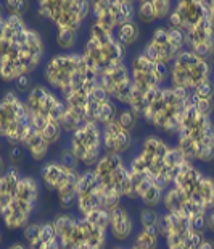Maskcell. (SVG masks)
<instances>
[{
    "instance_id": "cell-1",
    "label": "cell",
    "mask_w": 214,
    "mask_h": 249,
    "mask_svg": "<svg viewBox=\"0 0 214 249\" xmlns=\"http://www.w3.org/2000/svg\"><path fill=\"white\" fill-rule=\"evenodd\" d=\"M47 47L44 36L23 17L5 15L0 23V81L15 84L31 78L44 67Z\"/></svg>"
},
{
    "instance_id": "cell-2",
    "label": "cell",
    "mask_w": 214,
    "mask_h": 249,
    "mask_svg": "<svg viewBox=\"0 0 214 249\" xmlns=\"http://www.w3.org/2000/svg\"><path fill=\"white\" fill-rule=\"evenodd\" d=\"M185 162L176 144L169 142L160 134L152 133L140 141L137 152L131 157L127 165L131 170L145 173L163 191H166Z\"/></svg>"
},
{
    "instance_id": "cell-3",
    "label": "cell",
    "mask_w": 214,
    "mask_h": 249,
    "mask_svg": "<svg viewBox=\"0 0 214 249\" xmlns=\"http://www.w3.org/2000/svg\"><path fill=\"white\" fill-rule=\"evenodd\" d=\"M188 104L190 94L168 84L142 97L137 115L156 134L163 138H176Z\"/></svg>"
},
{
    "instance_id": "cell-4",
    "label": "cell",
    "mask_w": 214,
    "mask_h": 249,
    "mask_svg": "<svg viewBox=\"0 0 214 249\" xmlns=\"http://www.w3.org/2000/svg\"><path fill=\"white\" fill-rule=\"evenodd\" d=\"M174 144L188 162L197 165L214 162V115L198 110L190 102Z\"/></svg>"
},
{
    "instance_id": "cell-5",
    "label": "cell",
    "mask_w": 214,
    "mask_h": 249,
    "mask_svg": "<svg viewBox=\"0 0 214 249\" xmlns=\"http://www.w3.org/2000/svg\"><path fill=\"white\" fill-rule=\"evenodd\" d=\"M42 81L64 99L69 94L95 83L97 76L81 52H57L44 63Z\"/></svg>"
},
{
    "instance_id": "cell-6",
    "label": "cell",
    "mask_w": 214,
    "mask_h": 249,
    "mask_svg": "<svg viewBox=\"0 0 214 249\" xmlns=\"http://www.w3.org/2000/svg\"><path fill=\"white\" fill-rule=\"evenodd\" d=\"M61 249H108V227L97 225L86 217L60 212L52 218Z\"/></svg>"
},
{
    "instance_id": "cell-7",
    "label": "cell",
    "mask_w": 214,
    "mask_h": 249,
    "mask_svg": "<svg viewBox=\"0 0 214 249\" xmlns=\"http://www.w3.org/2000/svg\"><path fill=\"white\" fill-rule=\"evenodd\" d=\"M63 101L66 104L68 110L74 117H77L82 124L93 123L98 126H105L116 120L119 108H121L108 97V94L98 84V79L95 83L69 94Z\"/></svg>"
},
{
    "instance_id": "cell-8",
    "label": "cell",
    "mask_w": 214,
    "mask_h": 249,
    "mask_svg": "<svg viewBox=\"0 0 214 249\" xmlns=\"http://www.w3.org/2000/svg\"><path fill=\"white\" fill-rule=\"evenodd\" d=\"M95 76L107 70L126 63L127 51L116 41L114 33L91 21L87 28V36L84 39L81 51Z\"/></svg>"
},
{
    "instance_id": "cell-9",
    "label": "cell",
    "mask_w": 214,
    "mask_h": 249,
    "mask_svg": "<svg viewBox=\"0 0 214 249\" xmlns=\"http://www.w3.org/2000/svg\"><path fill=\"white\" fill-rule=\"evenodd\" d=\"M41 183L31 175H23L19 186L12 202L2 211L0 223L7 231H23L32 217L36 215L39 199H41Z\"/></svg>"
},
{
    "instance_id": "cell-10",
    "label": "cell",
    "mask_w": 214,
    "mask_h": 249,
    "mask_svg": "<svg viewBox=\"0 0 214 249\" xmlns=\"http://www.w3.org/2000/svg\"><path fill=\"white\" fill-rule=\"evenodd\" d=\"M79 177H81L79 167L63 160H47L42 163L39 172V183L48 193L57 196L63 212H69V209H73L76 202Z\"/></svg>"
},
{
    "instance_id": "cell-11",
    "label": "cell",
    "mask_w": 214,
    "mask_h": 249,
    "mask_svg": "<svg viewBox=\"0 0 214 249\" xmlns=\"http://www.w3.org/2000/svg\"><path fill=\"white\" fill-rule=\"evenodd\" d=\"M34 7L37 17L50 23L55 31H81L91 18V2L82 0H41Z\"/></svg>"
},
{
    "instance_id": "cell-12",
    "label": "cell",
    "mask_w": 214,
    "mask_h": 249,
    "mask_svg": "<svg viewBox=\"0 0 214 249\" xmlns=\"http://www.w3.org/2000/svg\"><path fill=\"white\" fill-rule=\"evenodd\" d=\"M158 231L166 249H198L208 236L205 223L169 212L160 213Z\"/></svg>"
},
{
    "instance_id": "cell-13",
    "label": "cell",
    "mask_w": 214,
    "mask_h": 249,
    "mask_svg": "<svg viewBox=\"0 0 214 249\" xmlns=\"http://www.w3.org/2000/svg\"><path fill=\"white\" fill-rule=\"evenodd\" d=\"M171 186L201 211L208 212L214 209V178L197 163L188 160L183 163Z\"/></svg>"
},
{
    "instance_id": "cell-14",
    "label": "cell",
    "mask_w": 214,
    "mask_h": 249,
    "mask_svg": "<svg viewBox=\"0 0 214 249\" xmlns=\"http://www.w3.org/2000/svg\"><path fill=\"white\" fill-rule=\"evenodd\" d=\"M129 70H131L132 84H134V96L131 106L127 108H131V110L137 113V108L140 106L142 97L156 91V89L168 86L169 67L153 62L143 55L142 52H138L129 62Z\"/></svg>"
},
{
    "instance_id": "cell-15",
    "label": "cell",
    "mask_w": 214,
    "mask_h": 249,
    "mask_svg": "<svg viewBox=\"0 0 214 249\" xmlns=\"http://www.w3.org/2000/svg\"><path fill=\"white\" fill-rule=\"evenodd\" d=\"M213 79V63L190 51H183L169 65V86L192 94Z\"/></svg>"
},
{
    "instance_id": "cell-16",
    "label": "cell",
    "mask_w": 214,
    "mask_h": 249,
    "mask_svg": "<svg viewBox=\"0 0 214 249\" xmlns=\"http://www.w3.org/2000/svg\"><path fill=\"white\" fill-rule=\"evenodd\" d=\"M122 206V199L108 193L93 175V170H82L79 177L77 194L74 209L81 217H87L95 212L111 213L114 209Z\"/></svg>"
},
{
    "instance_id": "cell-17",
    "label": "cell",
    "mask_w": 214,
    "mask_h": 249,
    "mask_svg": "<svg viewBox=\"0 0 214 249\" xmlns=\"http://www.w3.org/2000/svg\"><path fill=\"white\" fill-rule=\"evenodd\" d=\"M68 154L71 156L73 162L82 170H91L103 157V138L102 126L93 123H86L76 131L68 134Z\"/></svg>"
},
{
    "instance_id": "cell-18",
    "label": "cell",
    "mask_w": 214,
    "mask_h": 249,
    "mask_svg": "<svg viewBox=\"0 0 214 249\" xmlns=\"http://www.w3.org/2000/svg\"><path fill=\"white\" fill-rule=\"evenodd\" d=\"M29 124V113L23 96L8 91L0 97V139L8 146H19Z\"/></svg>"
},
{
    "instance_id": "cell-19",
    "label": "cell",
    "mask_w": 214,
    "mask_h": 249,
    "mask_svg": "<svg viewBox=\"0 0 214 249\" xmlns=\"http://www.w3.org/2000/svg\"><path fill=\"white\" fill-rule=\"evenodd\" d=\"M92 170L98 183L108 193L119 196L122 201L124 199L134 201L131 173H129V165L124 157L114 156V154H103V157Z\"/></svg>"
},
{
    "instance_id": "cell-20",
    "label": "cell",
    "mask_w": 214,
    "mask_h": 249,
    "mask_svg": "<svg viewBox=\"0 0 214 249\" xmlns=\"http://www.w3.org/2000/svg\"><path fill=\"white\" fill-rule=\"evenodd\" d=\"M23 99L31 122L57 123L61 126V120L66 112V104L44 83L32 84V88L24 94Z\"/></svg>"
},
{
    "instance_id": "cell-21",
    "label": "cell",
    "mask_w": 214,
    "mask_h": 249,
    "mask_svg": "<svg viewBox=\"0 0 214 249\" xmlns=\"http://www.w3.org/2000/svg\"><path fill=\"white\" fill-rule=\"evenodd\" d=\"M183 51H185L183 33L174 29L169 24H160L153 28L150 37L145 41L140 52L150 60L169 67Z\"/></svg>"
},
{
    "instance_id": "cell-22",
    "label": "cell",
    "mask_w": 214,
    "mask_h": 249,
    "mask_svg": "<svg viewBox=\"0 0 214 249\" xmlns=\"http://www.w3.org/2000/svg\"><path fill=\"white\" fill-rule=\"evenodd\" d=\"M136 7L137 2L131 0H98L91 2V18L114 33L122 24L136 21Z\"/></svg>"
},
{
    "instance_id": "cell-23",
    "label": "cell",
    "mask_w": 214,
    "mask_h": 249,
    "mask_svg": "<svg viewBox=\"0 0 214 249\" xmlns=\"http://www.w3.org/2000/svg\"><path fill=\"white\" fill-rule=\"evenodd\" d=\"M97 79L102 89L108 94V97L114 104H118L119 107L131 106L134 96V84L127 63H121L118 67L107 70L102 74H98Z\"/></svg>"
},
{
    "instance_id": "cell-24",
    "label": "cell",
    "mask_w": 214,
    "mask_h": 249,
    "mask_svg": "<svg viewBox=\"0 0 214 249\" xmlns=\"http://www.w3.org/2000/svg\"><path fill=\"white\" fill-rule=\"evenodd\" d=\"M208 15H210V7L206 0H183L174 3L166 24L185 34L205 21Z\"/></svg>"
},
{
    "instance_id": "cell-25",
    "label": "cell",
    "mask_w": 214,
    "mask_h": 249,
    "mask_svg": "<svg viewBox=\"0 0 214 249\" xmlns=\"http://www.w3.org/2000/svg\"><path fill=\"white\" fill-rule=\"evenodd\" d=\"M185 36V49L208 62H214V17L208 15L205 21L190 29Z\"/></svg>"
},
{
    "instance_id": "cell-26",
    "label": "cell",
    "mask_w": 214,
    "mask_h": 249,
    "mask_svg": "<svg viewBox=\"0 0 214 249\" xmlns=\"http://www.w3.org/2000/svg\"><path fill=\"white\" fill-rule=\"evenodd\" d=\"M103 149L105 154H114V156L124 157L134 147V131H129L116 120L102 126Z\"/></svg>"
},
{
    "instance_id": "cell-27",
    "label": "cell",
    "mask_w": 214,
    "mask_h": 249,
    "mask_svg": "<svg viewBox=\"0 0 214 249\" xmlns=\"http://www.w3.org/2000/svg\"><path fill=\"white\" fill-rule=\"evenodd\" d=\"M23 243L26 249H61L52 220L29 223L23 230Z\"/></svg>"
},
{
    "instance_id": "cell-28",
    "label": "cell",
    "mask_w": 214,
    "mask_h": 249,
    "mask_svg": "<svg viewBox=\"0 0 214 249\" xmlns=\"http://www.w3.org/2000/svg\"><path fill=\"white\" fill-rule=\"evenodd\" d=\"M109 238L118 243V246H124L131 243L137 231V222L132 212L126 206H119L109 213V225H108Z\"/></svg>"
},
{
    "instance_id": "cell-29",
    "label": "cell",
    "mask_w": 214,
    "mask_h": 249,
    "mask_svg": "<svg viewBox=\"0 0 214 249\" xmlns=\"http://www.w3.org/2000/svg\"><path fill=\"white\" fill-rule=\"evenodd\" d=\"M174 2L169 0H143L137 2L136 21L140 26H160V23L168 21L172 12Z\"/></svg>"
},
{
    "instance_id": "cell-30",
    "label": "cell",
    "mask_w": 214,
    "mask_h": 249,
    "mask_svg": "<svg viewBox=\"0 0 214 249\" xmlns=\"http://www.w3.org/2000/svg\"><path fill=\"white\" fill-rule=\"evenodd\" d=\"M19 146L23 147L24 154H26L32 162H39V163L47 162L48 156H50V149H52L50 144L46 141V138H44L32 124H29L28 131L24 134Z\"/></svg>"
},
{
    "instance_id": "cell-31",
    "label": "cell",
    "mask_w": 214,
    "mask_h": 249,
    "mask_svg": "<svg viewBox=\"0 0 214 249\" xmlns=\"http://www.w3.org/2000/svg\"><path fill=\"white\" fill-rule=\"evenodd\" d=\"M21 178H23V173L19 172V168L12 167V165H10L8 170L0 177V209H2V211L12 202ZM0 215H2V213H0Z\"/></svg>"
},
{
    "instance_id": "cell-32",
    "label": "cell",
    "mask_w": 214,
    "mask_h": 249,
    "mask_svg": "<svg viewBox=\"0 0 214 249\" xmlns=\"http://www.w3.org/2000/svg\"><path fill=\"white\" fill-rule=\"evenodd\" d=\"M161 235L158 228H137L134 235L131 246L137 249H160L161 246Z\"/></svg>"
},
{
    "instance_id": "cell-33",
    "label": "cell",
    "mask_w": 214,
    "mask_h": 249,
    "mask_svg": "<svg viewBox=\"0 0 214 249\" xmlns=\"http://www.w3.org/2000/svg\"><path fill=\"white\" fill-rule=\"evenodd\" d=\"M140 24L137 21H131L126 23L122 26H119L116 31H114V37L116 41L121 44V46L129 51L131 47H134L136 44L140 41Z\"/></svg>"
},
{
    "instance_id": "cell-34",
    "label": "cell",
    "mask_w": 214,
    "mask_h": 249,
    "mask_svg": "<svg viewBox=\"0 0 214 249\" xmlns=\"http://www.w3.org/2000/svg\"><path fill=\"white\" fill-rule=\"evenodd\" d=\"M81 39V31H69V29H60L55 31L53 41L60 52H76V47Z\"/></svg>"
},
{
    "instance_id": "cell-35",
    "label": "cell",
    "mask_w": 214,
    "mask_h": 249,
    "mask_svg": "<svg viewBox=\"0 0 214 249\" xmlns=\"http://www.w3.org/2000/svg\"><path fill=\"white\" fill-rule=\"evenodd\" d=\"M160 213L158 209H152V207H142L138 211V227L140 228H158V223H160Z\"/></svg>"
},
{
    "instance_id": "cell-36",
    "label": "cell",
    "mask_w": 214,
    "mask_h": 249,
    "mask_svg": "<svg viewBox=\"0 0 214 249\" xmlns=\"http://www.w3.org/2000/svg\"><path fill=\"white\" fill-rule=\"evenodd\" d=\"M116 122L119 124H122L124 128H127L129 131H134V129L137 128L138 122H140V117H138L134 110H131V108L121 107L119 108L118 117H116Z\"/></svg>"
},
{
    "instance_id": "cell-37",
    "label": "cell",
    "mask_w": 214,
    "mask_h": 249,
    "mask_svg": "<svg viewBox=\"0 0 214 249\" xmlns=\"http://www.w3.org/2000/svg\"><path fill=\"white\" fill-rule=\"evenodd\" d=\"M29 7H31V3L21 2V0H8V2H3L5 15H12V17H23L24 18V15H26Z\"/></svg>"
},
{
    "instance_id": "cell-38",
    "label": "cell",
    "mask_w": 214,
    "mask_h": 249,
    "mask_svg": "<svg viewBox=\"0 0 214 249\" xmlns=\"http://www.w3.org/2000/svg\"><path fill=\"white\" fill-rule=\"evenodd\" d=\"M205 231H206V235L214 238V209L208 211L205 215Z\"/></svg>"
},
{
    "instance_id": "cell-39",
    "label": "cell",
    "mask_w": 214,
    "mask_h": 249,
    "mask_svg": "<svg viewBox=\"0 0 214 249\" xmlns=\"http://www.w3.org/2000/svg\"><path fill=\"white\" fill-rule=\"evenodd\" d=\"M198 249H214V238L206 236L205 240H203V243H201L200 248H198Z\"/></svg>"
},
{
    "instance_id": "cell-40",
    "label": "cell",
    "mask_w": 214,
    "mask_h": 249,
    "mask_svg": "<svg viewBox=\"0 0 214 249\" xmlns=\"http://www.w3.org/2000/svg\"><path fill=\"white\" fill-rule=\"evenodd\" d=\"M8 168H10V167H8L7 160H5V157L2 156V152H0V177H2L3 173L8 170Z\"/></svg>"
},
{
    "instance_id": "cell-41",
    "label": "cell",
    "mask_w": 214,
    "mask_h": 249,
    "mask_svg": "<svg viewBox=\"0 0 214 249\" xmlns=\"http://www.w3.org/2000/svg\"><path fill=\"white\" fill-rule=\"evenodd\" d=\"M5 249H26V245H24L23 241H18V243H13V245H10L8 248Z\"/></svg>"
},
{
    "instance_id": "cell-42",
    "label": "cell",
    "mask_w": 214,
    "mask_h": 249,
    "mask_svg": "<svg viewBox=\"0 0 214 249\" xmlns=\"http://www.w3.org/2000/svg\"><path fill=\"white\" fill-rule=\"evenodd\" d=\"M5 18V10H3V2H0V23Z\"/></svg>"
},
{
    "instance_id": "cell-43",
    "label": "cell",
    "mask_w": 214,
    "mask_h": 249,
    "mask_svg": "<svg viewBox=\"0 0 214 249\" xmlns=\"http://www.w3.org/2000/svg\"><path fill=\"white\" fill-rule=\"evenodd\" d=\"M208 7H210V12H211V15L214 17V0H211V2H208Z\"/></svg>"
},
{
    "instance_id": "cell-44",
    "label": "cell",
    "mask_w": 214,
    "mask_h": 249,
    "mask_svg": "<svg viewBox=\"0 0 214 249\" xmlns=\"http://www.w3.org/2000/svg\"><path fill=\"white\" fill-rule=\"evenodd\" d=\"M2 243H3V236H2V230H0V246H2Z\"/></svg>"
},
{
    "instance_id": "cell-45",
    "label": "cell",
    "mask_w": 214,
    "mask_h": 249,
    "mask_svg": "<svg viewBox=\"0 0 214 249\" xmlns=\"http://www.w3.org/2000/svg\"><path fill=\"white\" fill-rule=\"evenodd\" d=\"M111 249H124V246H118V245H116V246L111 248Z\"/></svg>"
},
{
    "instance_id": "cell-46",
    "label": "cell",
    "mask_w": 214,
    "mask_h": 249,
    "mask_svg": "<svg viewBox=\"0 0 214 249\" xmlns=\"http://www.w3.org/2000/svg\"><path fill=\"white\" fill-rule=\"evenodd\" d=\"M124 249H137V248H134V246H124Z\"/></svg>"
},
{
    "instance_id": "cell-47",
    "label": "cell",
    "mask_w": 214,
    "mask_h": 249,
    "mask_svg": "<svg viewBox=\"0 0 214 249\" xmlns=\"http://www.w3.org/2000/svg\"><path fill=\"white\" fill-rule=\"evenodd\" d=\"M213 81H214V62H213Z\"/></svg>"
},
{
    "instance_id": "cell-48",
    "label": "cell",
    "mask_w": 214,
    "mask_h": 249,
    "mask_svg": "<svg viewBox=\"0 0 214 249\" xmlns=\"http://www.w3.org/2000/svg\"><path fill=\"white\" fill-rule=\"evenodd\" d=\"M0 213H2V209H0Z\"/></svg>"
}]
</instances>
